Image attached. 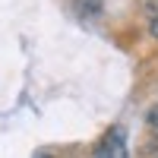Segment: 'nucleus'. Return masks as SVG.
Returning <instances> with one entry per match:
<instances>
[{
  "mask_svg": "<svg viewBox=\"0 0 158 158\" xmlns=\"http://www.w3.org/2000/svg\"><path fill=\"white\" fill-rule=\"evenodd\" d=\"M149 32H152V38H158V13L152 16V25H149Z\"/></svg>",
  "mask_w": 158,
  "mask_h": 158,
  "instance_id": "nucleus-4",
  "label": "nucleus"
},
{
  "mask_svg": "<svg viewBox=\"0 0 158 158\" xmlns=\"http://www.w3.org/2000/svg\"><path fill=\"white\" fill-rule=\"evenodd\" d=\"M155 158H158V155H155Z\"/></svg>",
  "mask_w": 158,
  "mask_h": 158,
  "instance_id": "nucleus-6",
  "label": "nucleus"
},
{
  "mask_svg": "<svg viewBox=\"0 0 158 158\" xmlns=\"http://www.w3.org/2000/svg\"><path fill=\"white\" fill-rule=\"evenodd\" d=\"M146 127H149V133L158 139V104H155V108H149V114H146Z\"/></svg>",
  "mask_w": 158,
  "mask_h": 158,
  "instance_id": "nucleus-3",
  "label": "nucleus"
},
{
  "mask_svg": "<svg viewBox=\"0 0 158 158\" xmlns=\"http://www.w3.org/2000/svg\"><path fill=\"white\" fill-rule=\"evenodd\" d=\"M95 158H130L127 139H123V130L120 127H114V130L104 133V139L98 142V149H95Z\"/></svg>",
  "mask_w": 158,
  "mask_h": 158,
  "instance_id": "nucleus-1",
  "label": "nucleus"
},
{
  "mask_svg": "<svg viewBox=\"0 0 158 158\" xmlns=\"http://www.w3.org/2000/svg\"><path fill=\"white\" fill-rule=\"evenodd\" d=\"M38 158H44V155H38Z\"/></svg>",
  "mask_w": 158,
  "mask_h": 158,
  "instance_id": "nucleus-5",
  "label": "nucleus"
},
{
  "mask_svg": "<svg viewBox=\"0 0 158 158\" xmlns=\"http://www.w3.org/2000/svg\"><path fill=\"white\" fill-rule=\"evenodd\" d=\"M76 13L82 19H95L101 16V0H76Z\"/></svg>",
  "mask_w": 158,
  "mask_h": 158,
  "instance_id": "nucleus-2",
  "label": "nucleus"
}]
</instances>
